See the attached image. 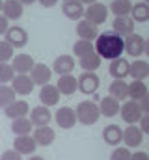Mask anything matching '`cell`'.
Here are the masks:
<instances>
[{
    "mask_svg": "<svg viewBox=\"0 0 149 160\" xmlns=\"http://www.w3.org/2000/svg\"><path fill=\"white\" fill-rule=\"evenodd\" d=\"M99 112H101V116H105V118H114V116H117L119 114V101L117 99H114V97H105V99H101V102H99Z\"/></svg>",
    "mask_w": 149,
    "mask_h": 160,
    "instance_id": "cell-23",
    "label": "cell"
},
{
    "mask_svg": "<svg viewBox=\"0 0 149 160\" xmlns=\"http://www.w3.org/2000/svg\"><path fill=\"white\" fill-rule=\"evenodd\" d=\"M73 50H74V56L82 58V56H88L91 52H95V47H93V41H88V39H78L73 45Z\"/></svg>",
    "mask_w": 149,
    "mask_h": 160,
    "instance_id": "cell-34",
    "label": "cell"
},
{
    "mask_svg": "<svg viewBox=\"0 0 149 160\" xmlns=\"http://www.w3.org/2000/svg\"><path fill=\"white\" fill-rule=\"evenodd\" d=\"M114 32L121 38H127L134 32V21L131 17H116L114 19Z\"/></svg>",
    "mask_w": 149,
    "mask_h": 160,
    "instance_id": "cell-24",
    "label": "cell"
},
{
    "mask_svg": "<svg viewBox=\"0 0 149 160\" xmlns=\"http://www.w3.org/2000/svg\"><path fill=\"white\" fill-rule=\"evenodd\" d=\"M37 143L36 140L30 136V134H24V136H17L13 140V149L19 153V155H32L36 151Z\"/></svg>",
    "mask_w": 149,
    "mask_h": 160,
    "instance_id": "cell-12",
    "label": "cell"
},
{
    "mask_svg": "<svg viewBox=\"0 0 149 160\" xmlns=\"http://www.w3.org/2000/svg\"><path fill=\"white\" fill-rule=\"evenodd\" d=\"M2 4H4V0H0V9H2Z\"/></svg>",
    "mask_w": 149,
    "mask_h": 160,
    "instance_id": "cell-48",
    "label": "cell"
},
{
    "mask_svg": "<svg viewBox=\"0 0 149 160\" xmlns=\"http://www.w3.org/2000/svg\"><path fill=\"white\" fill-rule=\"evenodd\" d=\"M119 112H121V119L125 121V123H129V125H134V123H138L140 118H142V108H140V104L136 102V101H127L121 108H119Z\"/></svg>",
    "mask_w": 149,
    "mask_h": 160,
    "instance_id": "cell-6",
    "label": "cell"
},
{
    "mask_svg": "<svg viewBox=\"0 0 149 160\" xmlns=\"http://www.w3.org/2000/svg\"><path fill=\"white\" fill-rule=\"evenodd\" d=\"M78 65H80L84 71L95 73V71L99 69V65H101V58L97 56V52H91V54H88V56H82L80 62H78Z\"/></svg>",
    "mask_w": 149,
    "mask_h": 160,
    "instance_id": "cell-31",
    "label": "cell"
},
{
    "mask_svg": "<svg viewBox=\"0 0 149 160\" xmlns=\"http://www.w3.org/2000/svg\"><path fill=\"white\" fill-rule=\"evenodd\" d=\"M95 52L97 56L103 60H116V58H121V54L125 52L123 48V38L117 36L116 32H105V34H99L95 38Z\"/></svg>",
    "mask_w": 149,
    "mask_h": 160,
    "instance_id": "cell-1",
    "label": "cell"
},
{
    "mask_svg": "<svg viewBox=\"0 0 149 160\" xmlns=\"http://www.w3.org/2000/svg\"><path fill=\"white\" fill-rule=\"evenodd\" d=\"M30 73H32V75H30L32 82H34V84H39V86L49 84V80L52 77V69H49L45 63H34V67H32Z\"/></svg>",
    "mask_w": 149,
    "mask_h": 160,
    "instance_id": "cell-19",
    "label": "cell"
},
{
    "mask_svg": "<svg viewBox=\"0 0 149 160\" xmlns=\"http://www.w3.org/2000/svg\"><path fill=\"white\" fill-rule=\"evenodd\" d=\"M9 28V21L4 17V15H0V36L2 34H6V30Z\"/></svg>",
    "mask_w": 149,
    "mask_h": 160,
    "instance_id": "cell-42",
    "label": "cell"
},
{
    "mask_svg": "<svg viewBox=\"0 0 149 160\" xmlns=\"http://www.w3.org/2000/svg\"><path fill=\"white\" fill-rule=\"evenodd\" d=\"M129 65H131V62H127L125 58L110 60V75L116 80L127 78V77H129Z\"/></svg>",
    "mask_w": 149,
    "mask_h": 160,
    "instance_id": "cell-22",
    "label": "cell"
},
{
    "mask_svg": "<svg viewBox=\"0 0 149 160\" xmlns=\"http://www.w3.org/2000/svg\"><path fill=\"white\" fill-rule=\"evenodd\" d=\"M138 104H140V108H142V112L144 114H149V97L146 95L144 99H140L138 101Z\"/></svg>",
    "mask_w": 149,
    "mask_h": 160,
    "instance_id": "cell-41",
    "label": "cell"
},
{
    "mask_svg": "<svg viewBox=\"0 0 149 160\" xmlns=\"http://www.w3.org/2000/svg\"><path fill=\"white\" fill-rule=\"evenodd\" d=\"M142 2H146V4H147V2H149V0H142Z\"/></svg>",
    "mask_w": 149,
    "mask_h": 160,
    "instance_id": "cell-49",
    "label": "cell"
},
{
    "mask_svg": "<svg viewBox=\"0 0 149 160\" xmlns=\"http://www.w3.org/2000/svg\"><path fill=\"white\" fill-rule=\"evenodd\" d=\"M34 128L32 121L28 118H19V119H13V125H11V130L15 136H24V134H30V130Z\"/></svg>",
    "mask_w": 149,
    "mask_h": 160,
    "instance_id": "cell-32",
    "label": "cell"
},
{
    "mask_svg": "<svg viewBox=\"0 0 149 160\" xmlns=\"http://www.w3.org/2000/svg\"><path fill=\"white\" fill-rule=\"evenodd\" d=\"M129 75L134 80H144L149 77V63L144 60H134V63L129 65Z\"/></svg>",
    "mask_w": 149,
    "mask_h": 160,
    "instance_id": "cell-26",
    "label": "cell"
},
{
    "mask_svg": "<svg viewBox=\"0 0 149 160\" xmlns=\"http://www.w3.org/2000/svg\"><path fill=\"white\" fill-rule=\"evenodd\" d=\"M56 89L60 91V95H73L74 91L78 89L76 78H74L73 75H64V77H60L58 84H56Z\"/></svg>",
    "mask_w": 149,
    "mask_h": 160,
    "instance_id": "cell-25",
    "label": "cell"
},
{
    "mask_svg": "<svg viewBox=\"0 0 149 160\" xmlns=\"http://www.w3.org/2000/svg\"><path fill=\"white\" fill-rule=\"evenodd\" d=\"M19 2H21L23 6H30V4H34L36 0H19Z\"/></svg>",
    "mask_w": 149,
    "mask_h": 160,
    "instance_id": "cell-45",
    "label": "cell"
},
{
    "mask_svg": "<svg viewBox=\"0 0 149 160\" xmlns=\"http://www.w3.org/2000/svg\"><path fill=\"white\" fill-rule=\"evenodd\" d=\"M6 41L13 47V48H23L28 43V34L23 26H9L6 30Z\"/></svg>",
    "mask_w": 149,
    "mask_h": 160,
    "instance_id": "cell-7",
    "label": "cell"
},
{
    "mask_svg": "<svg viewBox=\"0 0 149 160\" xmlns=\"http://www.w3.org/2000/svg\"><path fill=\"white\" fill-rule=\"evenodd\" d=\"M0 160H23V155H19L15 149H9V151H4Z\"/></svg>",
    "mask_w": 149,
    "mask_h": 160,
    "instance_id": "cell-39",
    "label": "cell"
},
{
    "mask_svg": "<svg viewBox=\"0 0 149 160\" xmlns=\"http://www.w3.org/2000/svg\"><path fill=\"white\" fill-rule=\"evenodd\" d=\"M146 95H147V86H146L144 80H132L129 84V97H131V101H136L138 102Z\"/></svg>",
    "mask_w": 149,
    "mask_h": 160,
    "instance_id": "cell-29",
    "label": "cell"
},
{
    "mask_svg": "<svg viewBox=\"0 0 149 160\" xmlns=\"http://www.w3.org/2000/svg\"><path fill=\"white\" fill-rule=\"evenodd\" d=\"M132 9V2L131 0H114L110 4V11L116 17H129Z\"/></svg>",
    "mask_w": 149,
    "mask_h": 160,
    "instance_id": "cell-30",
    "label": "cell"
},
{
    "mask_svg": "<svg viewBox=\"0 0 149 160\" xmlns=\"http://www.w3.org/2000/svg\"><path fill=\"white\" fill-rule=\"evenodd\" d=\"M131 15H132V21H136V22H146V21H149V6L146 2L134 4L132 9H131Z\"/></svg>",
    "mask_w": 149,
    "mask_h": 160,
    "instance_id": "cell-33",
    "label": "cell"
},
{
    "mask_svg": "<svg viewBox=\"0 0 149 160\" xmlns=\"http://www.w3.org/2000/svg\"><path fill=\"white\" fill-rule=\"evenodd\" d=\"M74 116L76 121H80L82 125H93L97 123L101 118V112H99V106L91 101H82L78 102V106L74 108Z\"/></svg>",
    "mask_w": 149,
    "mask_h": 160,
    "instance_id": "cell-2",
    "label": "cell"
},
{
    "mask_svg": "<svg viewBox=\"0 0 149 160\" xmlns=\"http://www.w3.org/2000/svg\"><path fill=\"white\" fill-rule=\"evenodd\" d=\"M78 2H80V4H88V6H90V4H93V2H97V0H78Z\"/></svg>",
    "mask_w": 149,
    "mask_h": 160,
    "instance_id": "cell-46",
    "label": "cell"
},
{
    "mask_svg": "<svg viewBox=\"0 0 149 160\" xmlns=\"http://www.w3.org/2000/svg\"><path fill=\"white\" fill-rule=\"evenodd\" d=\"M138 123H140L138 128H140L144 134H149V114H142V118H140Z\"/></svg>",
    "mask_w": 149,
    "mask_h": 160,
    "instance_id": "cell-40",
    "label": "cell"
},
{
    "mask_svg": "<svg viewBox=\"0 0 149 160\" xmlns=\"http://www.w3.org/2000/svg\"><path fill=\"white\" fill-rule=\"evenodd\" d=\"M34 82L30 78V75H15L11 78V89L15 91V95H30L34 89Z\"/></svg>",
    "mask_w": 149,
    "mask_h": 160,
    "instance_id": "cell-8",
    "label": "cell"
},
{
    "mask_svg": "<svg viewBox=\"0 0 149 160\" xmlns=\"http://www.w3.org/2000/svg\"><path fill=\"white\" fill-rule=\"evenodd\" d=\"M34 58L30 56V54H13V63H11V67H13V73H17V75H28L30 71H32V67H34Z\"/></svg>",
    "mask_w": 149,
    "mask_h": 160,
    "instance_id": "cell-9",
    "label": "cell"
},
{
    "mask_svg": "<svg viewBox=\"0 0 149 160\" xmlns=\"http://www.w3.org/2000/svg\"><path fill=\"white\" fill-rule=\"evenodd\" d=\"M121 142H125L127 147H140L142 142H144V132L136 127V125H131L123 130L121 134Z\"/></svg>",
    "mask_w": 149,
    "mask_h": 160,
    "instance_id": "cell-11",
    "label": "cell"
},
{
    "mask_svg": "<svg viewBox=\"0 0 149 160\" xmlns=\"http://www.w3.org/2000/svg\"><path fill=\"white\" fill-rule=\"evenodd\" d=\"M52 65H54L52 71H54L56 75H60V77H64V75H71L73 69H74V58L73 56H69V54H62V56H58V58L54 60Z\"/></svg>",
    "mask_w": 149,
    "mask_h": 160,
    "instance_id": "cell-14",
    "label": "cell"
},
{
    "mask_svg": "<svg viewBox=\"0 0 149 160\" xmlns=\"http://www.w3.org/2000/svg\"><path fill=\"white\" fill-rule=\"evenodd\" d=\"M84 4H80L78 0H64V6H62V11L67 19L71 21H80L84 17Z\"/></svg>",
    "mask_w": 149,
    "mask_h": 160,
    "instance_id": "cell-16",
    "label": "cell"
},
{
    "mask_svg": "<svg viewBox=\"0 0 149 160\" xmlns=\"http://www.w3.org/2000/svg\"><path fill=\"white\" fill-rule=\"evenodd\" d=\"M28 160H45V158H43V157H30Z\"/></svg>",
    "mask_w": 149,
    "mask_h": 160,
    "instance_id": "cell-47",
    "label": "cell"
},
{
    "mask_svg": "<svg viewBox=\"0 0 149 160\" xmlns=\"http://www.w3.org/2000/svg\"><path fill=\"white\" fill-rule=\"evenodd\" d=\"M13 101H15V91L11 89V86L0 84V108H6Z\"/></svg>",
    "mask_w": 149,
    "mask_h": 160,
    "instance_id": "cell-35",
    "label": "cell"
},
{
    "mask_svg": "<svg viewBox=\"0 0 149 160\" xmlns=\"http://www.w3.org/2000/svg\"><path fill=\"white\" fill-rule=\"evenodd\" d=\"M121 134H123V130L117 127V125H108V127H105V130H103V140L108 143V145H119V142H121Z\"/></svg>",
    "mask_w": 149,
    "mask_h": 160,
    "instance_id": "cell-28",
    "label": "cell"
},
{
    "mask_svg": "<svg viewBox=\"0 0 149 160\" xmlns=\"http://www.w3.org/2000/svg\"><path fill=\"white\" fill-rule=\"evenodd\" d=\"M110 160H131V151L127 147H116L112 151Z\"/></svg>",
    "mask_w": 149,
    "mask_h": 160,
    "instance_id": "cell-38",
    "label": "cell"
},
{
    "mask_svg": "<svg viewBox=\"0 0 149 160\" xmlns=\"http://www.w3.org/2000/svg\"><path fill=\"white\" fill-rule=\"evenodd\" d=\"M76 36L80 39L95 41V38L99 36V28L93 22H90V21L84 19V21H78V24H76Z\"/></svg>",
    "mask_w": 149,
    "mask_h": 160,
    "instance_id": "cell-20",
    "label": "cell"
},
{
    "mask_svg": "<svg viewBox=\"0 0 149 160\" xmlns=\"http://www.w3.org/2000/svg\"><path fill=\"white\" fill-rule=\"evenodd\" d=\"M32 138L36 140L37 145H41V147H49V145L54 142L56 132H54V128H50L49 125H43V127H36Z\"/></svg>",
    "mask_w": 149,
    "mask_h": 160,
    "instance_id": "cell-13",
    "label": "cell"
},
{
    "mask_svg": "<svg viewBox=\"0 0 149 160\" xmlns=\"http://www.w3.org/2000/svg\"><path fill=\"white\" fill-rule=\"evenodd\" d=\"M52 119V114H50V110L47 108V106H36V108H32V112H30V121H32V125L34 127H43V125H49Z\"/></svg>",
    "mask_w": 149,
    "mask_h": 160,
    "instance_id": "cell-21",
    "label": "cell"
},
{
    "mask_svg": "<svg viewBox=\"0 0 149 160\" xmlns=\"http://www.w3.org/2000/svg\"><path fill=\"white\" fill-rule=\"evenodd\" d=\"M23 11H24V6L19 0H4V4H2V15L8 21L21 19L23 17Z\"/></svg>",
    "mask_w": 149,
    "mask_h": 160,
    "instance_id": "cell-15",
    "label": "cell"
},
{
    "mask_svg": "<svg viewBox=\"0 0 149 160\" xmlns=\"http://www.w3.org/2000/svg\"><path fill=\"white\" fill-rule=\"evenodd\" d=\"M131 160H149L147 153H144V151H138V153H131Z\"/></svg>",
    "mask_w": 149,
    "mask_h": 160,
    "instance_id": "cell-43",
    "label": "cell"
},
{
    "mask_svg": "<svg viewBox=\"0 0 149 160\" xmlns=\"http://www.w3.org/2000/svg\"><path fill=\"white\" fill-rule=\"evenodd\" d=\"M76 86H78V89L82 91V93H86V95H91V93H95L97 89H99V86H101V80L99 77L95 75V73H90V71H84L78 78H76Z\"/></svg>",
    "mask_w": 149,
    "mask_h": 160,
    "instance_id": "cell-5",
    "label": "cell"
},
{
    "mask_svg": "<svg viewBox=\"0 0 149 160\" xmlns=\"http://www.w3.org/2000/svg\"><path fill=\"white\" fill-rule=\"evenodd\" d=\"M39 101H41V104L47 106V108L56 106L58 101H60V91L56 89V86H52V84H45V86H41Z\"/></svg>",
    "mask_w": 149,
    "mask_h": 160,
    "instance_id": "cell-10",
    "label": "cell"
},
{
    "mask_svg": "<svg viewBox=\"0 0 149 160\" xmlns=\"http://www.w3.org/2000/svg\"><path fill=\"white\" fill-rule=\"evenodd\" d=\"M30 112V106L26 101H13L11 104H8L4 108V114L9 118V119H19V118H26V114Z\"/></svg>",
    "mask_w": 149,
    "mask_h": 160,
    "instance_id": "cell-17",
    "label": "cell"
},
{
    "mask_svg": "<svg viewBox=\"0 0 149 160\" xmlns=\"http://www.w3.org/2000/svg\"><path fill=\"white\" fill-rule=\"evenodd\" d=\"M84 17H86V21H90V22H93L95 26H99V24H103V22L106 21V17H108V8H106L105 4H101V2H93V4H90V6L84 9Z\"/></svg>",
    "mask_w": 149,
    "mask_h": 160,
    "instance_id": "cell-4",
    "label": "cell"
},
{
    "mask_svg": "<svg viewBox=\"0 0 149 160\" xmlns=\"http://www.w3.org/2000/svg\"><path fill=\"white\" fill-rule=\"evenodd\" d=\"M123 48H125V52L129 54V56H132V58H138V56H142L144 52H146V48H147V43L146 39L140 36V34H129L127 38H123Z\"/></svg>",
    "mask_w": 149,
    "mask_h": 160,
    "instance_id": "cell-3",
    "label": "cell"
},
{
    "mask_svg": "<svg viewBox=\"0 0 149 160\" xmlns=\"http://www.w3.org/2000/svg\"><path fill=\"white\" fill-rule=\"evenodd\" d=\"M13 47L8 41H0V63H8L13 58Z\"/></svg>",
    "mask_w": 149,
    "mask_h": 160,
    "instance_id": "cell-36",
    "label": "cell"
},
{
    "mask_svg": "<svg viewBox=\"0 0 149 160\" xmlns=\"http://www.w3.org/2000/svg\"><path fill=\"white\" fill-rule=\"evenodd\" d=\"M13 77H15V73H13V67L9 63H0V84L11 82Z\"/></svg>",
    "mask_w": 149,
    "mask_h": 160,
    "instance_id": "cell-37",
    "label": "cell"
},
{
    "mask_svg": "<svg viewBox=\"0 0 149 160\" xmlns=\"http://www.w3.org/2000/svg\"><path fill=\"white\" fill-rule=\"evenodd\" d=\"M110 91V97L117 99V101H125L129 97V84L125 80H114L108 88Z\"/></svg>",
    "mask_w": 149,
    "mask_h": 160,
    "instance_id": "cell-27",
    "label": "cell"
},
{
    "mask_svg": "<svg viewBox=\"0 0 149 160\" xmlns=\"http://www.w3.org/2000/svg\"><path fill=\"white\" fill-rule=\"evenodd\" d=\"M56 123L60 125V128H73L74 123H76V116H74V110L69 106H62L58 112H56Z\"/></svg>",
    "mask_w": 149,
    "mask_h": 160,
    "instance_id": "cell-18",
    "label": "cell"
},
{
    "mask_svg": "<svg viewBox=\"0 0 149 160\" xmlns=\"http://www.w3.org/2000/svg\"><path fill=\"white\" fill-rule=\"evenodd\" d=\"M56 2H58V0H39V4H41L43 8H52V6H56Z\"/></svg>",
    "mask_w": 149,
    "mask_h": 160,
    "instance_id": "cell-44",
    "label": "cell"
}]
</instances>
